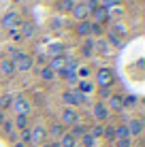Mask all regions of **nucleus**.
Listing matches in <instances>:
<instances>
[{
  "label": "nucleus",
  "mask_w": 145,
  "mask_h": 147,
  "mask_svg": "<svg viewBox=\"0 0 145 147\" xmlns=\"http://www.w3.org/2000/svg\"><path fill=\"white\" fill-rule=\"evenodd\" d=\"M11 62H13L15 70H19V73H26V70H30L34 66V58L28 55V53H24V51H15L11 55Z\"/></svg>",
  "instance_id": "1"
},
{
  "label": "nucleus",
  "mask_w": 145,
  "mask_h": 147,
  "mask_svg": "<svg viewBox=\"0 0 145 147\" xmlns=\"http://www.w3.org/2000/svg\"><path fill=\"white\" fill-rule=\"evenodd\" d=\"M113 81H115V75H113L111 68H98V73H96L98 88H111Z\"/></svg>",
  "instance_id": "2"
},
{
  "label": "nucleus",
  "mask_w": 145,
  "mask_h": 147,
  "mask_svg": "<svg viewBox=\"0 0 145 147\" xmlns=\"http://www.w3.org/2000/svg\"><path fill=\"white\" fill-rule=\"evenodd\" d=\"M11 107H13V111H15L17 115H28V113H30V109H32V107H30V100L26 98V96H22V94L13 98Z\"/></svg>",
  "instance_id": "3"
},
{
  "label": "nucleus",
  "mask_w": 145,
  "mask_h": 147,
  "mask_svg": "<svg viewBox=\"0 0 145 147\" xmlns=\"http://www.w3.org/2000/svg\"><path fill=\"white\" fill-rule=\"evenodd\" d=\"M62 100L68 105V107H73V109H75V107H79V105L86 100V94H81L79 90H73V92H64V94H62Z\"/></svg>",
  "instance_id": "4"
},
{
  "label": "nucleus",
  "mask_w": 145,
  "mask_h": 147,
  "mask_svg": "<svg viewBox=\"0 0 145 147\" xmlns=\"http://www.w3.org/2000/svg\"><path fill=\"white\" fill-rule=\"evenodd\" d=\"M60 119H62V126H75V124H79V113H77V109L66 107V109H62Z\"/></svg>",
  "instance_id": "5"
},
{
  "label": "nucleus",
  "mask_w": 145,
  "mask_h": 147,
  "mask_svg": "<svg viewBox=\"0 0 145 147\" xmlns=\"http://www.w3.org/2000/svg\"><path fill=\"white\" fill-rule=\"evenodd\" d=\"M47 139V128H45V126H34L32 130H30V143L32 145H41L43 141Z\"/></svg>",
  "instance_id": "6"
},
{
  "label": "nucleus",
  "mask_w": 145,
  "mask_h": 147,
  "mask_svg": "<svg viewBox=\"0 0 145 147\" xmlns=\"http://www.w3.org/2000/svg\"><path fill=\"white\" fill-rule=\"evenodd\" d=\"M0 24H2V28H7V30H15V28L19 26V15L15 13V11H9V13L2 15Z\"/></svg>",
  "instance_id": "7"
},
{
  "label": "nucleus",
  "mask_w": 145,
  "mask_h": 147,
  "mask_svg": "<svg viewBox=\"0 0 145 147\" xmlns=\"http://www.w3.org/2000/svg\"><path fill=\"white\" fill-rule=\"evenodd\" d=\"M90 15H92V24H98V26H103L105 22H109V17H111V11H107V9L98 7L96 11H92Z\"/></svg>",
  "instance_id": "8"
},
{
  "label": "nucleus",
  "mask_w": 145,
  "mask_h": 147,
  "mask_svg": "<svg viewBox=\"0 0 145 147\" xmlns=\"http://www.w3.org/2000/svg\"><path fill=\"white\" fill-rule=\"evenodd\" d=\"M71 15H73L75 19H77V22H83V19H88L90 11H88V7H86V4H73Z\"/></svg>",
  "instance_id": "9"
},
{
  "label": "nucleus",
  "mask_w": 145,
  "mask_h": 147,
  "mask_svg": "<svg viewBox=\"0 0 145 147\" xmlns=\"http://www.w3.org/2000/svg\"><path fill=\"white\" fill-rule=\"evenodd\" d=\"M92 113H94V119H98V121H105L109 117V109H107V105H103V102H96L92 107Z\"/></svg>",
  "instance_id": "10"
},
{
  "label": "nucleus",
  "mask_w": 145,
  "mask_h": 147,
  "mask_svg": "<svg viewBox=\"0 0 145 147\" xmlns=\"http://www.w3.org/2000/svg\"><path fill=\"white\" fill-rule=\"evenodd\" d=\"M47 66L53 70V73H60V70H64V66H66V58L64 55H56V58H51L47 62Z\"/></svg>",
  "instance_id": "11"
},
{
  "label": "nucleus",
  "mask_w": 145,
  "mask_h": 147,
  "mask_svg": "<svg viewBox=\"0 0 145 147\" xmlns=\"http://www.w3.org/2000/svg\"><path fill=\"white\" fill-rule=\"evenodd\" d=\"M126 128H128V134H130V136H139L143 132V121L141 119H130L126 124Z\"/></svg>",
  "instance_id": "12"
},
{
  "label": "nucleus",
  "mask_w": 145,
  "mask_h": 147,
  "mask_svg": "<svg viewBox=\"0 0 145 147\" xmlns=\"http://www.w3.org/2000/svg\"><path fill=\"white\" fill-rule=\"evenodd\" d=\"M0 73L4 75V77H13L15 75V66L11 60H0Z\"/></svg>",
  "instance_id": "13"
},
{
  "label": "nucleus",
  "mask_w": 145,
  "mask_h": 147,
  "mask_svg": "<svg viewBox=\"0 0 145 147\" xmlns=\"http://www.w3.org/2000/svg\"><path fill=\"white\" fill-rule=\"evenodd\" d=\"M60 147H77V139L71 134V132H64L62 136H60Z\"/></svg>",
  "instance_id": "14"
},
{
  "label": "nucleus",
  "mask_w": 145,
  "mask_h": 147,
  "mask_svg": "<svg viewBox=\"0 0 145 147\" xmlns=\"http://www.w3.org/2000/svg\"><path fill=\"white\" fill-rule=\"evenodd\" d=\"M90 26H92V24H90V19H83V22H77V34L79 36H88L90 34Z\"/></svg>",
  "instance_id": "15"
},
{
  "label": "nucleus",
  "mask_w": 145,
  "mask_h": 147,
  "mask_svg": "<svg viewBox=\"0 0 145 147\" xmlns=\"http://www.w3.org/2000/svg\"><path fill=\"white\" fill-rule=\"evenodd\" d=\"M107 109H111V111H122V96H109V107Z\"/></svg>",
  "instance_id": "16"
},
{
  "label": "nucleus",
  "mask_w": 145,
  "mask_h": 147,
  "mask_svg": "<svg viewBox=\"0 0 145 147\" xmlns=\"http://www.w3.org/2000/svg\"><path fill=\"white\" fill-rule=\"evenodd\" d=\"M38 77H41L43 81H53V77H56V73H53L49 66H41V73H38Z\"/></svg>",
  "instance_id": "17"
},
{
  "label": "nucleus",
  "mask_w": 145,
  "mask_h": 147,
  "mask_svg": "<svg viewBox=\"0 0 145 147\" xmlns=\"http://www.w3.org/2000/svg\"><path fill=\"white\" fill-rule=\"evenodd\" d=\"M62 49H64L62 43H51V45H49V49H47V53L51 55V58H56V55H62Z\"/></svg>",
  "instance_id": "18"
},
{
  "label": "nucleus",
  "mask_w": 145,
  "mask_h": 147,
  "mask_svg": "<svg viewBox=\"0 0 145 147\" xmlns=\"http://www.w3.org/2000/svg\"><path fill=\"white\" fill-rule=\"evenodd\" d=\"M22 36L24 38H32L34 36V24H22Z\"/></svg>",
  "instance_id": "19"
},
{
  "label": "nucleus",
  "mask_w": 145,
  "mask_h": 147,
  "mask_svg": "<svg viewBox=\"0 0 145 147\" xmlns=\"http://www.w3.org/2000/svg\"><path fill=\"white\" fill-rule=\"evenodd\" d=\"M73 0H60L58 2V11L60 13H71V9H73Z\"/></svg>",
  "instance_id": "20"
},
{
  "label": "nucleus",
  "mask_w": 145,
  "mask_h": 147,
  "mask_svg": "<svg viewBox=\"0 0 145 147\" xmlns=\"http://www.w3.org/2000/svg\"><path fill=\"white\" fill-rule=\"evenodd\" d=\"M107 40H109V43L113 45V47H117V49H122V47H124L122 38H119L117 34H113V32H109V34H107Z\"/></svg>",
  "instance_id": "21"
},
{
  "label": "nucleus",
  "mask_w": 145,
  "mask_h": 147,
  "mask_svg": "<svg viewBox=\"0 0 145 147\" xmlns=\"http://www.w3.org/2000/svg\"><path fill=\"white\" fill-rule=\"evenodd\" d=\"M115 139H130L126 124H122V126H117V128H115Z\"/></svg>",
  "instance_id": "22"
},
{
  "label": "nucleus",
  "mask_w": 145,
  "mask_h": 147,
  "mask_svg": "<svg viewBox=\"0 0 145 147\" xmlns=\"http://www.w3.org/2000/svg\"><path fill=\"white\" fill-rule=\"evenodd\" d=\"M71 134L75 136V139H81V136L86 134V126H81V124H75V126H73V130H71Z\"/></svg>",
  "instance_id": "23"
},
{
  "label": "nucleus",
  "mask_w": 145,
  "mask_h": 147,
  "mask_svg": "<svg viewBox=\"0 0 145 147\" xmlns=\"http://www.w3.org/2000/svg\"><path fill=\"white\" fill-rule=\"evenodd\" d=\"M49 132H51V136H56V139H60V136L64 134V126H62V124H53L51 128H49Z\"/></svg>",
  "instance_id": "24"
},
{
  "label": "nucleus",
  "mask_w": 145,
  "mask_h": 147,
  "mask_svg": "<svg viewBox=\"0 0 145 147\" xmlns=\"http://www.w3.org/2000/svg\"><path fill=\"white\" fill-rule=\"evenodd\" d=\"M15 126H17L19 130H26V128H28V115H17V119H15Z\"/></svg>",
  "instance_id": "25"
},
{
  "label": "nucleus",
  "mask_w": 145,
  "mask_h": 147,
  "mask_svg": "<svg viewBox=\"0 0 145 147\" xmlns=\"http://www.w3.org/2000/svg\"><path fill=\"white\" fill-rule=\"evenodd\" d=\"M103 136L107 141H115V128H113V126H107V128L103 130Z\"/></svg>",
  "instance_id": "26"
},
{
  "label": "nucleus",
  "mask_w": 145,
  "mask_h": 147,
  "mask_svg": "<svg viewBox=\"0 0 145 147\" xmlns=\"http://www.w3.org/2000/svg\"><path fill=\"white\" fill-rule=\"evenodd\" d=\"M103 130H105V126H103V124H96L92 130H90V134H92L94 139H100V136H103Z\"/></svg>",
  "instance_id": "27"
},
{
  "label": "nucleus",
  "mask_w": 145,
  "mask_h": 147,
  "mask_svg": "<svg viewBox=\"0 0 145 147\" xmlns=\"http://www.w3.org/2000/svg\"><path fill=\"white\" fill-rule=\"evenodd\" d=\"M81 141H83V147H94V141H96V139H94L90 132H86V134L81 136Z\"/></svg>",
  "instance_id": "28"
},
{
  "label": "nucleus",
  "mask_w": 145,
  "mask_h": 147,
  "mask_svg": "<svg viewBox=\"0 0 145 147\" xmlns=\"http://www.w3.org/2000/svg\"><path fill=\"white\" fill-rule=\"evenodd\" d=\"M79 92H81V94L92 92V83H88V81H81V83H79Z\"/></svg>",
  "instance_id": "29"
},
{
  "label": "nucleus",
  "mask_w": 145,
  "mask_h": 147,
  "mask_svg": "<svg viewBox=\"0 0 145 147\" xmlns=\"http://www.w3.org/2000/svg\"><path fill=\"white\" fill-rule=\"evenodd\" d=\"M134 102H137V96H126V98H122V107H132Z\"/></svg>",
  "instance_id": "30"
},
{
  "label": "nucleus",
  "mask_w": 145,
  "mask_h": 147,
  "mask_svg": "<svg viewBox=\"0 0 145 147\" xmlns=\"http://www.w3.org/2000/svg\"><path fill=\"white\" fill-rule=\"evenodd\" d=\"M115 147H132L130 139H115Z\"/></svg>",
  "instance_id": "31"
},
{
  "label": "nucleus",
  "mask_w": 145,
  "mask_h": 147,
  "mask_svg": "<svg viewBox=\"0 0 145 147\" xmlns=\"http://www.w3.org/2000/svg\"><path fill=\"white\" fill-rule=\"evenodd\" d=\"M100 2H103V9H107V11H109L111 7H117L119 0H100Z\"/></svg>",
  "instance_id": "32"
},
{
  "label": "nucleus",
  "mask_w": 145,
  "mask_h": 147,
  "mask_svg": "<svg viewBox=\"0 0 145 147\" xmlns=\"http://www.w3.org/2000/svg\"><path fill=\"white\" fill-rule=\"evenodd\" d=\"M11 102H13V98H11V96H2V98H0V107H2V109L11 107Z\"/></svg>",
  "instance_id": "33"
},
{
  "label": "nucleus",
  "mask_w": 145,
  "mask_h": 147,
  "mask_svg": "<svg viewBox=\"0 0 145 147\" xmlns=\"http://www.w3.org/2000/svg\"><path fill=\"white\" fill-rule=\"evenodd\" d=\"M86 7H88V11L92 13V11H96V9L100 7V2H98V0H88V4H86Z\"/></svg>",
  "instance_id": "34"
},
{
  "label": "nucleus",
  "mask_w": 145,
  "mask_h": 147,
  "mask_svg": "<svg viewBox=\"0 0 145 147\" xmlns=\"http://www.w3.org/2000/svg\"><path fill=\"white\" fill-rule=\"evenodd\" d=\"M22 143L26 145V143H30V130L26 128V130H22Z\"/></svg>",
  "instance_id": "35"
},
{
  "label": "nucleus",
  "mask_w": 145,
  "mask_h": 147,
  "mask_svg": "<svg viewBox=\"0 0 145 147\" xmlns=\"http://www.w3.org/2000/svg\"><path fill=\"white\" fill-rule=\"evenodd\" d=\"M36 62L41 64V66H47V55H45V53H41V55L36 58Z\"/></svg>",
  "instance_id": "36"
},
{
  "label": "nucleus",
  "mask_w": 145,
  "mask_h": 147,
  "mask_svg": "<svg viewBox=\"0 0 145 147\" xmlns=\"http://www.w3.org/2000/svg\"><path fill=\"white\" fill-rule=\"evenodd\" d=\"M4 130H7L9 134H13V124L11 121H4Z\"/></svg>",
  "instance_id": "37"
},
{
  "label": "nucleus",
  "mask_w": 145,
  "mask_h": 147,
  "mask_svg": "<svg viewBox=\"0 0 145 147\" xmlns=\"http://www.w3.org/2000/svg\"><path fill=\"white\" fill-rule=\"evenodd\" d=\"M100 96L103 98H109V88H100Z\"/></svg>",
  "instance_id": "38"
},
{
  "label": "nucleus",
  "mask_w": 145,
  "mask_h": 147,
  "mask_svg": "<svg viewBox=\"0 0 145 147\" xmlns=\"http://www.w3.org/2000/svg\"><path fill=\"white\" fill-rule=\"evenodd\" d=\"M79 75H81V77H88L90 70H88V68H81V70H79Z\"/></svg>",
  "instance_id": "39"
},
{
  "label": "nucleus",
  "mask_w": 145,
  "mask_h": 147,
  "mask_svg": "<svg viewBox=\"0 0 145 147\" xmlns=\"http://www.w3.org/2000/svg\"><path fill=\"white\" fill-rule=\"evenodd\" d=\"M45 147H60V143H58V141H53V143H47Z\"/></svg>",
  "instance_id": "40"
},
{
  "label": "nucleus",
  "mask_w": 145,
  "mask_h": 147,
  "mask_svg": "<svg viewBox=\"0 0 145 147\" xmlns=\"http://www.w3.org/2000/svg\"><path fill=\"white\" fill-rule=\"evenodd\" d=\"M0 124H4V117H2V113H0Z\"/></svg>",
  "instance_id": "41"
},
{
  "label": "nucleus",
  "mask_w": 145,
  "mask_h": 147,
  "mask_svg": "<svg viewBox=\"0 0 145 147\" xmlns=\"http://www.w3.org/2000/svg\"><path fill=\"white\" fill-rule=\"evenodd\" d=\"M15 147H26V145H24V143H17V145H15Z\"/></svg>",
  "instance_id": "42"
}]
</instances>
